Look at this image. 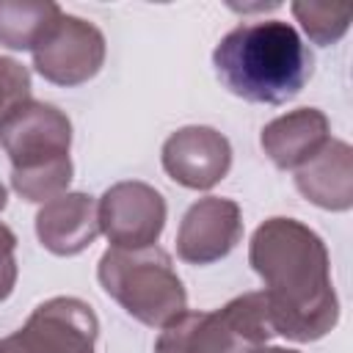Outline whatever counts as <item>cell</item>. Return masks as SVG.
Returning a JSON list of instances; mask_svg holds the SVG:
<instances>
[{
	"label": "cell",
	"instance_id": "cell-11",
	"mask_svg": "<svg viewBox=\"0 0 353 353\" xmlns=\"http://www.w3.org/2000/svg\"><path fill=\"white\" fill-rule=\"evenodd\" d=\"M97 234V201L88 193H61L36 212V237L55 256H74L85 251Z\"/></svg>",
	"mask_w": 353,
	"mask_h": 353
},
{
	"label": "cell",
	"instance_id": "cell-13",
	"mask_svg": "<svg viewBox=\"0 0 353 353\" xmlns=\"http://www.w3.org/2000/svg\"><path fill=\"white\" fill-rule=\"evenodd\" d=\"M298 193L331 212L353 207V149L345 141L331 138L306 165L295 171Z\"/></svg>",
	"mask_w": 353,
	"mask_h": 353
},
{
	"label": "cell",
	"instance_id": "cell-7",
	"mask_svg": "<svg viewBox=\"0 0 353 353\" xmlns=\"http://www.w3.org/2000/svg\"><path fill=\"white\" fill-rule=\"evenodd\" d=\"M105 50V36L94 22L61 11L44 39L33 47V66L47 83L72 88L88 83L102 69Z\"/></svg>",
	"mask_w": 353,
	"mask_h": 353
},
{
	"label": "cell",
	"instance_id": "cell-16",
	"mask_svg": "<svg viewBox=\"0 0 353 353\" xmlns=\"http://www.w3.org/2000/svg\"><path fill=\"white\" fill-rule=\"evenodd\" d=\"M30 99V72L14 58L0 55V121L19 105Z\"/></svg>",
	"mask_w": 353,
	"mask_h": 353
},
{
	"label": "cell",
	"instance_id": "cell-2",
	"mask_svg": "<svg viewBox=\"0 0 353 353\" xmlns=\"http://www.w3.org/2000/svg\"><path fill=\"white\" fill-rule=\"evenodd\" d=\"M212 66L226 91L256 105H284L303 91L314 58L284 19H256L232 28L212 50Z\"/></svg>",
	"mask_w": 353,
	"mask_h": 353
},
{
	"label": "cell",
	"instance_id": "cell-17",
	"mask_svg": "<svg viewBox=\"0 0 353 353\" xmlns=\"http://www.w3.org/2000/svg\"><path fill=\"white\" fill-rule=\"evenodd\" d=\"M14 248H17V234L0 221V303L14 292V284L19 276Z\"/></svg>",
	"mask_w": 353,
	"mask_h": 353
},
{
	"label": "cell",
	"instance_id": "cell-4",
	"mask_svg": "<svg viewBox=\"0 0 353 353\" xmlns=\"http://www.w3.org/2000/svg\"><path fill=\"white\" fill-rule=\"evenodd\" d=\"M102 290L138 323L163 328L188 309V292L171 256L157 248H108L99 256Z\"/></svg>",
	"mask_w": 353,
	"mask_h": 353
},
{
	"label": "cell",
	"instance_id": "cell-3",
	"mask_svg": "<svg viewBox=\"0 0 353 353\" xmlns=\"http://www.w3.org/2000/svg\"><path fill=\"white\" fill-rule=\"evenodd\" d=\"M0 146L11 160V188L25 201L47 204L66 193L74 165L72 121L55 105L25 99L0 121Z\"/></svg>",
	"mask_w": 353,
	"mask_h": 353
},
{
	"label": "cell",
	"instance_id": "cell-5",
	"mask_svg": "<svg viewBox=\"0 0 353 353\" xmlns=\"http://www.w3.org/2000/svg\"><path fill=\"white\" fill-rule=\"evenodd\" d=\"M273 336L265 292H243L212 312H182L163 325L154 353H256Z\"/></svg>",
	"mask_w": 353,
	"mask_h": 353
},
{
	"label": "cell",
	"instance_id": "cell-1",
	"mask_svg": "<svg viewBox=\"0 0 353 353\" xmlns=\"http://www.w3.org/2000/svg\"><path fill=\"white\" fill-rule=\"evenodd\" d=\"M248 262L265 284L273 334L314 342L339 323V298L323 237L295 218H268L248 243Z\"/></svg>",
	"mask_w": 353,
	"mask_h": 353
},
{
	"label": "cell",
	"instance_id": "cell-9",
	"mask_svg": "<svg viewBox=\"0 0 353 353\" xmlns=\"http://www.w3.org/2000/svg\"><path fill=\"white\" fill-rule=\"evenodd\" d=\"M160 160L176 185L190 190H210L232 168V143L212 127L190 124L165 138Z\"/></svg>",
	"mask_w": 353,
	"mask_h": 353
},
{
	"label": "cell",
	"instance_id": "cell-15",
	"mask_svg": "<svg viewBox=\"0 0 353 353\" xmlns=\"http://www.w3.org/2000/svg\"><path fill=\"white\" fill-rule=\"evenodd\" d=\"M295 19L301 22V28L306 30V36L320 44V47H328V44H336L347 28H350V19H353V11L347 6H325V3H292L290 6Z\"/></svg>",
	"mask_w": 353,
	"mask_h": 353
},
{
	"label": "cell",
	"instance_id": "cell-12",
	"mask_svg": "<svg viewBox=\"0 0 353 353\" xmlns=\"http://www.w3.org/2000/svg\"><path fill=\"white\" fill-rule=\"evenodd\" d=\"M331 141L328 116L317 108L290 110L262 127L259 146L281 171H298Z\"/></svg>",
	"mask_w": 353,
	"mask_h": 353
},
{
	"label": "cell",
	"instance_id": "cell-19",
	"mask_svg": "<svg viewBox=\"0 0 353 353\" xmlns=\"http://www.w3.org/2000/svg\"><path fill=\"white\" fill-rule=\"evenodd\" d=\"M6 201H8V193H6V188H3V182H0V210L6 207Z\"/></svg>",
	"mask_w": 353,
	"mask_h": 353
},
{
	"label": "cell",
	"instance_id": "cell-6",
	"mask_svg": "<svg viewBox=\"0 0 353 353\" xmlns=\"http://www.w3.org/2000/svg\"><path fill=\"white\" fill-rule=\"evenodd\" d=\"M99 320L94 309L72 295L39 303L25 325L0 339V353H97Z\"/></svg>",
	"mask_w": 353,
	"mask_h": 353
},
{
	"label": "cell",
	"instance_id": "cell-8",
	"mask_svg": "<svg viewBox=\"0 0 353 353\" xmlns=\"http://www.w3.org/2000/svg\"><path fill=\"white\" fill-rule=\"evenodd\" d=\"M97 221L110 248H149L163 234L165 199L146 182H116L97 201Z\"/></svg>",
	"mask_w": 353,
	"mask_h": 353
},
{
	"label": "cell",
	"instance_id": "cell-10",
	"mask_svg": "<svg viewBox=\"0 0 353 353\" xmlns=\"http://www.w3.org/2000/svg\"><path fill=\"white\" fill-rule=\"evenodd\" d=\"M243 237L240 204L221 196L199 199L182 215L176 232V256L188 265H212L223 259Z\"/></svg>",
	"mask_w": 353,
	"mask_h": 353
},
{
	"label": "cell",
	"instance_id": "cell-18",
	"mask_svg": "<svg viewBox=\"0 0 353 353\" xmlns=\"http://www.w3.org/2000/svg\"><path fill=\"white\" fill-rule=\"evenodd\" d=\"M256 353H301V350H290V347H265V345H262Z\"/></svg>",
	"mask_w": 353,
	"mask_h": 353
},
{
	"label": "cell",
	"instance_id": "cell-14",
	"mask_svg": "<svg viewBox=\"0 0 353 353\" xmlns=\"http://www.w3.org/2000/svg\"><path fill=\"white\" fill-rule=\"evenodd\" d=\"M58 17L61 6L50 0H0V44L33 52Z\"/></svg>",
	"mask_w": 353,
	"mask_h": 353
}]
</instances>
